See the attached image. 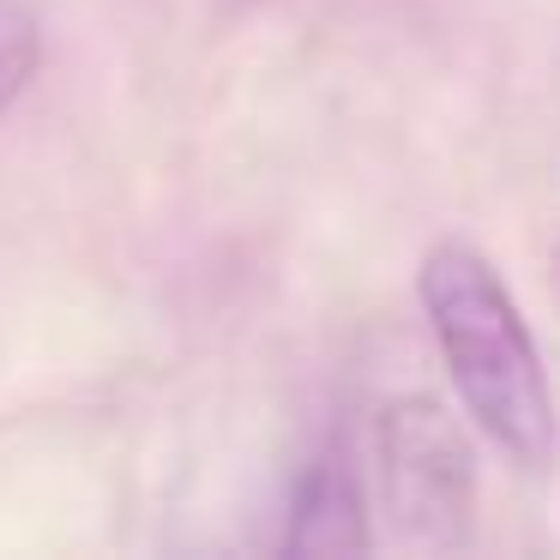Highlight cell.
Here are the masks:
<instances>
[{"label": "cell", "mask_w": 560, "mask_h": 560, "mask_svg": "<svg viewBox=\"0 0 560 560\" xmlns=\"http://www.w3.org/2000/svg\"><path fill=\"white\" fill-rule=\"evenodd\" d=\"M416 295L470 422L494 440L512 470L548 476L560 458V410L506 278L488 266L482 247L440 235L422 254Z\"/></svg>", "instance_id": "1"}, {"label": "cell", "mask_w": 560, "mask_h": 560, "mask_svg": "<svg viewBox=\"0 0 560 560\" xmlns=\"http://www.w3.org/2000/svg\"><path fill=\"white\" fill-rule=\"evenodd\" d=\"M374 464L386 518L422 548L470 542L476 452L440 398H392L374 422Z\"/></svg>", "instance_id": "2"}, {"label": "cell", "mask_w": 560, "mask_h": 560, "mask_svg": "<svg viewBox=\"0 0 560 560\" xmlns=\"http://www.w3.org/2000/svg\"><path fill=\"white\" fill-rule=\"evenodd\" d=\"M368 548V506L362 482L343 446H326L302 470L290 494V524H283V555H355Z\"/></svg>", "instance_id": "3"}, {"label": "cell", "mask_w": 560, "mask_h": 560, "mask_svg": "<svg viewBox=\"0 0 560 560\" xmlns=\"http://www.w3.org/2000/svg\"><path fill=\"white\" fill-rule=\"evenodd\" d=\"M37 55H43L37 13H31L25 0H0V115L13 109V97L31 85Z\"/></svg>", "instance_id": "4"}]
</instances>
